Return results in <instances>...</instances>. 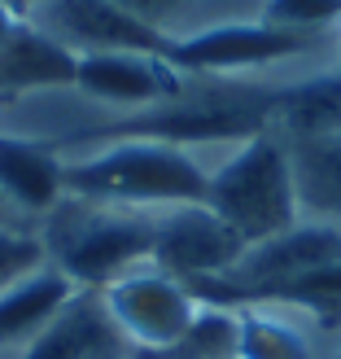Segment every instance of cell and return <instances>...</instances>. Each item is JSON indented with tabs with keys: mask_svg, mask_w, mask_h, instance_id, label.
Wrapping results in <instances>:
<instances>
[{
	"mask_svg": "<svg viewBox=\"0 0 341 359\" xmlns=\"http://www.w3.org/2000/svg\"><path fill=\"white\" fill-rule=\"evenodd\" d=\"M18 22H22V13H18L13 5H5V0H0V44H5L9 35L18 31Z\"/></svg>",
	"mask_w": 341,
	"mask_h": 359,
	"instance_id": "obj_18",
	"label": "cell"
},
{
	"mask_svg": "<svg viewBox=\"0 0 341 359\" xmlns=\"http://www.w3.org/2000/svg\"><path fill=\"white\" fill-rule=\"evenodd\" d=\"M324 359H341V333L333 337V346H328V355H324Z\"/></svg>",
	"mask_w": 341,
	"mask_h": 359,
	"instance_id": "obj_20",
	"label": "cell"
},
{
	"mask_svg": "<svg viewBox=\"0 0 341 359\" xmlns=\"http://www.w3.org/2000/svg\"><path fill=\"white\" fill-rule=\"evenodd\" d=\"M70 294H75V285L48 263L9 285L0 294V359H13L27 342H35L48 329V320L70 302Z\"/></svg>",
	"mask_w": 341,
	"mask_h": 359,
	"instance_id": "obj_12",
	"label": "cell"
},
{
	"mask_svg": "<svg viewBox=\"0 0 341 359\" xmlns=\"http://www.w3.org/2000/svg\"><path fill=\"white\" fill-rule=\"evenodd\" d=\"M188 70L171 66L167 57L149 53H101V57H79L70 93L79 101L97 105L105 114L149 110L158 101H171L188 88Z\"/></svg>",
	"mask_w": 341,
	"mask_h": 359,
	"instance_id": "obj_7",
	"label": "cell"
},
{
	"mask_svg": "<svg viewBox=\"0 0 341 359\" xmlns=\"http://www.w3.org/2000/svg\"><path fill=\"white\" fill-rule=\"evenodd\" d=\"M0 197L40 228V219L66 197L62 154L40 140L0 132Z\"/></svg>",
	"mask_w": 341,
	"mask_h": 359,
	"instance_id": "obj_9",
	"label": "cell"
},
{
	"mask_svg": "<svg viewBox=\"0 0 341 359\" xmlns=\"http://www.w3.org/2000/svg\"><path fill=\"white\" fill-rule=\"evenodd\" d=\"M40 241L48 267H57L75 290H105L153 259V210L66 193L40 219Z\"/></svg>",
	"mask_w": 341,
	"mask_h": 359,
	"instance_id": "obj_2",
	"label": "cell"
},
{
	"mask_svg": "<svg viewBox=\"0 0 341 359\" xmlns=\"http://www.w3.org/2000/svg\"><path fill=\"white\" fill-rule=\"evenodd\" d=\"M44 241L40 228H5L0 232V294L18 285L22 276H31L35 267H44Z\"/></svg>",
	"mask_w": 341,
	"mask_h": 359,
	"instance_id": "obj_17",
	"label": "cell"
},
{
	"mask_svg": "<svg viewBox=\"0 0 341 359\" xmlns=\"http://www.w3.org/2000/svg\"><path fill=\"white\" fill-rule=\"evenodd\" d=\"M101 298H105V307H110L118 333L127 337L132 355L171 346L197 320V311H202V298H197L184 280L167 276L162 267H153V263H140L136 272L118 276L114 285H105Z\"/></svg>",
	"mask_w": 341,
	"mask_h": 359,
	"instance_id": "obj_5",
	"label": "cell"
},
{
	"mask_svg": "<svg viewBox=\"0 0 341 359\" xmlns=\"http://www.w3.org/2000/svg\"><path fill=\"white\" fill-rule=\"evenodd\" d=\"M5 5H13V9H18V13H27V9H31V5H35V0H5Z\"/></svg>",
	"mask_w": 341,
	"mask_h": 359,
	"instance_id": "obj_21",
	"label": "cell"
},
{
	"mask_svg": "<svg viewBox=\"0 0 341 359\" xmlns=\"http://www.w3.org/2000/svg\"><path fill=\"white\" fill-rule=\"evenodd\" d=\"M31 27L53 35L75 57H101V53H149L167 57L171 40L127 13L118 0H35L22 13Z\"/></svg>",
	"mask_w": 341,
	"mask_h": 359,
	"instance_id": "obj_6",
	"label": "cell"
},
{
	"mask_svg": "<svg viewBox=\"0 0 341 359\" xmlns=\"http://www.w3.org/2000/svg\"><path fill=\"white\" fill-rule=\"evenodd\" d=\"M206 206L223 215L245 237V245H258L276 232L293 228L298 215V193H293V167H289V145L280 132H258L232 145L210 171Z\"/></svg>",
	"mask_w": 341,
	"mask_h": 359,
	"instance_id": "obj_3",
	"label": "cell"
},
{
	"mask_svg": "<svg viewBox=\"0 0 341 359\" xmlns=\"http://www.w3.org/2000/svg\"><path fill=\"white\" fill-rule=\"evenodd\" d=\"M241 145V140H237ZM232 145L188 149L171 140H110V145L62 154L66 193L132 210H162L179 202H206L210 171Z\"/></svg>",
	"mask_w": 341,
	"mask_h": 359,
	"instance_id": "obj_1",
	"label": "cell"
},
{
	"mask_svg": "<svg viewBox=\"0 0 341 359\" xmlns=\"http://www.w3.org/2000/svg\"><path fill=\"white\" fill-rule=\"evenodd\" d=\"M293 167V193L302 219L341 224V132L284 140Z\"/></svg>",
	"mask_w": 341,
	"mask_h": 359,
	"instance_id": "obj_14",
	"label": "cell"
},
{
	"mask_svg": "<svg viewBox=\"0 0 341 359\" xmlns=\"http://www.w3.org/2000/svg\"><path fill=\"white\" fill-rule=\"evenodd\" d=\"M245 237L206 202H179L153 210V267L184 280L193 294L219 285L245 255Z\"/></svg>",
	"mask_w": 341,
	"mask_h": 359,
	"instance_id": "obj_4",
	"label": "cell"
},
{
	"mask_svg": "<svg viewBox=\"0 0 341 359\" xmlns=\"http://www.w3.org/2000/svg\"><path fill=\"white\" fill-rule=\"evenodd\" d=\"M13 359H132L101 290H75L70 302L48 320V329L27 342Z\"/></svg>",
	"mask_w": 341,
	"mask_h": 359,
	"instance_id": "obj_8",
	"label": "cell"
},
{
	"mask_svg": "<svg viewBox=\"0 0 341 359\" xmlns=\"http://www.w3.org/2000/svg\"><path fill=\"white\" fill-rule=\"evenodd\" d=\"M241 359H324L333 337L289 302H241Z\"/></svg>",
	"mask_w": 341,
	"mask_h": 359,
	"instance_id": "obj_11",
	"label": "cell"
},
{
	"mask_svg": "<svg viewBox=\"0 0 341 359\" xmlns=\"http://www.w3.org/2000/svg\"><path fill=\"white\" fill-rule=\"evenodd\" d=\"M132 359H241V311L228 302H202L197 320L162 351H140Z\"/></svg>",
	"mask_w": 341,
	"mask_h": 359,
	"instance_id": "obj_15",
	"label": "cell"
},
{
	"mask_svg": "<svg viewBox=\"0 0 341 359\" xmlns=\"http://www.w3.org/2000/svg\"><path fill=\"white\" fill-rule=\"evenodd\" d=\"M272 132H280L284 140L341 132V62L307 70V75L280 88L272 110Z\"/></svg>",
	"mask_w": 341,
	"mask_h": 359,
	"instance_id": "obj_13",
	"label": "cell"
},
{
	"mask_svg": "<svg viewBox=\"0 0 341 359\" xmlns=\"http://www.w3.org/2000/svg\"><path fill=\"white\" fill-rule=\"evenodd\" d=\"M75 70H79L75 53L62 48L53 35H44L40 27H31L22 18L18 31L0 44V101L70 88L75 83Z\"/></svg>",
	"mask_w": 341,
	"mask_h": 359,
	"instance_id": "obj_10",
	"label": "cell"
},
{
	"mask_svg": "<svg viewBox=\"0 0 341 359\" xmlns=\"http://www.w3.org/2000/svg\"><path fill=\"white\" fill-rule=\"evenodd\" d=\"M5 228H35V224L22 219V215H18V210L5 202V197H0V232H5Z\"/></svg>",
	"mask_w": 341,
	"mask_h": 359,
	"instance_id": "obj_19",
	"label": "cell"
},
{
	"mask_svg": "<svg viewBox=\"0 0 341 359\" xmlns=\"http://www.w3.org/2000/svg\"><path fill=\"white\" fill-rule=\"evenodd\" d=\"M263 22L289 31H341V0H267Z\"/></svg>",
	"mask_w": 341,
	"mask_h": 359,
	"instance_id": "obj_16",
	"label": "cell"
}]
</instances>
